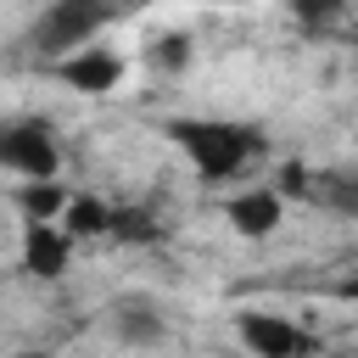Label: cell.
<instances>
[{
    "label": "cell",
    "mask_w": 358,
    "mask_h": 358,
    "mask_svg": "<svg viewBox=\"0 0 358 358\" xmlns=\"http://www.w3.org/2000/svg\"><path fill=\"white\" fill-rule=\"evenodd\" d=\"M0 162L22 179H56L62 173V140L45 117H11L0 134Z\"/></svg>",
    "instance_id": "3"
},
{
    "label": "cell",
    "mask_w": 358,
    "mask_h": 358,
    "mask_svg": "<svg viewBox=\"0 0 358 358\" xmlns=\"http://www.w3.org/2000/svg\"><path fill=\"white\" fill-rule=\"evenodd\" d=\"M112 235L117 241H134V246H151V241H162V224L145 207H117L112 213Z\"/></svg>",
    "instance_id": "11"
},
{
    "label": "cell",
    "mask_w": 358,
    "mask_h": 358,
    "mask_svg": "<svg viewBox=\"0 0 358 358\" xmlns=\"http://www.w3.org/2000/svg\"><path fill=\"white\" fill-rule=\"evenodd\" d=\"M73 229L67 224H50V218H22V268L34 280H62L67 263H73Z\"/></svg>",
    "instance_id": "7"
},
{
    "label": "cell",
    "mask_w": 358,
    "mask_h": 358,
    "mask_svg": "<svg viewBox=\"0 0 358 358\" xmlns=\"http://www.w3.org/2000/svg\"><path fill=\"white\" fill-rule=\"evenodd\" d=\"M17 358H45V352H17Z\"/></svg>",
    "instance_id": "15"
},
{
    "label": "cell",
    "mask_w": 358,
    "mask_h": 358,
    "mask_svg": "<svg viewBox=\"0 0 358 358\" xmlns=\"http://www.w3.org/2000/svg\"><path fill=\"white\" fill-rule=\"evenodd\" d=\"M112 336H117L123 347H157V341L168 336V319L157 313V302L123 296V302L112 308Z\"/></svg>",
    "instance_id": "8"
},
{
    "label": "cell",
    "mask_w": 358,
    "mask_h": 358,
    "mask_svg": "<svg viewBox=\"0 0 358 358\" xmlns=\"http://www.w3.org/2000/svg\"><path fill=\"white\" fill-rule=\"evenodd\" d=\"M235 336H241V347L252 358H302L313 347V336L302 324H291L285 313H257V308H246L235 319Z\"/></svg>",
    "instance_id": "5"
},
{
    "label": "cell",
    "mask_w": 358,
    "mask_h": 358,
    "mask_svg": "<svg viewBox=\"0 0 358 358\" xmlns=\"http://www.w3.org/2000/svg\"><path fill=\"white\" fill-rule=\"evenodd\" d=\"M224 218H229V229L241 241H268L280 229V218H285V190L280 185H246V190H235L224 201Z\"/></svg>",
    "instance_id": "6"
},
{
    "label": "cell",
    "mask_w": 358,
    "mask_h": 358,
    "mask_svg": "<svg viewBox=\"0 0 358 358\" xmlns=\"http://www.w3.org/2000/svg\"><path fill=\"white\" fill-rule=\"evenodd\" d=\"M17 213L22 218H50V224H62V213H67V190H62V179H22L17 185Z\"/></svg>",
    "instance_id": "9"
},
{
    "label": "cell",
    "mask_w": 358,
    "mask_h": 358,
    "mask_svg": "<svg viewBox=\"0 0 358 358\" xmlns=\"http://www.w3.org/2000/svg\"><path fill=\"white\" fill-rule=\"evenodd\" d=\"M112 11H117L112 0H50L28 39H34L39 56H67V50L95 45V34L112 22Z\"/></svg>",
    "instance_id": "2"
},
{
    "label": "cell",
    "mask_w": 358,
    "mask_h": 358,
    "mask_svg": "<svg viewBox=\"0 0 358 358\" xmlns=\"http://www.w3.org/2000/svg\"><path fill=\"white\" fill-rule=\"evenodd\" d=\"M336 213H358V179H336V173H319V185H313Z\"/></svg>",
    "instance_id": "14"
},
{
    "label": "cell",
    "mask_w": 358,
    "mask_h": 358,
    "mask_svg": "<svg viewBox=\"0 0 358 358\" xmlns=\"http://www.w3.org/2000/svg\"><path fill=\"white\" fill-rule=\"evenodd\" d=\"M162 134L190 157V168H196L207 185H224V179H235L246 162L263 157V134H257L252 123H229V117H173Z\"/></svg>",
    "instance_id": "1"
},
{
    "label": "cell",
    "mask_w": 358,
    "mask_h": 358,
    "mask_svg": "<svg viewBox=\"0 0 358 358\" xmlns=\"http://www.w3.org/2000/svg\"><path fill=\"white\" fill-rule=\"evenodd\" d=\"M190 56H196L190 34H162V39L151 45V67H162V73H185V67H190Z\"/></svg>",
    "instance_id": "12"
},
{
    "label": "cell",
    "mask_w": 358,
    "mask_h": 358,
    "mask_svg": "<svg viewBox=\"0 0 358 358\" xmlns=\"http://www.w3.org/2000/svg\"><path fill=\"white\" fill-rule=\"evenodd\" d=\"M285 11L296 22H308V28H324V22H336L347 11V0H285Z\"/></svg>",
    "instance_id": "13"
},
{
    "label": "cell",
    "mask_w": 358,
    "mask_h": 358,
    "mask_svg": "<svg viewBox=\"0 0 358 358\" xmlns=\"http://www.w3.org/2000/svg\"><path fill=\"white\" fill-rule=\"evenodd\" d=\"M229 6H241V0H229Z\"/></svg>",
    "instance_id": "16"
},
{
    "label": "cell",
    "mask_w": 358,
    "mask_h": 358,
    "mask_svg": "<svg viewBox=\"0 0 358 358\" xmlns=\"http://www.w3.org/2000/svg\"><path fill=\"white\" fill-rule=\"evenodd\" d=\"M123 56L117 50H106V45H84V50H67V56H56L50 62V78L56 84H67V90H78V95H112L117 84H123Z\"/></svg>",
    "instance_id": "4"
},
{
    "label": "cell",
    "mask_w": 358,
    "mask_h": 358,
    "mask_svg": "<svg viewBox=\"0 0 358 358\" xmlns=\"http://www.w3.org/2000/svg\"><path fill=\"white\" fill-rule=\"evenodd\" d=\"M112 213L117 207H106L101 196H73L67 201V213H62V224L84 241V235H112Z\"/></svg>",
    "instance_id": "10"
}]
</instances>
